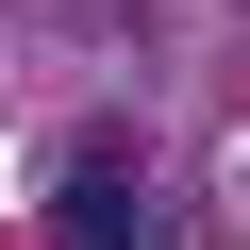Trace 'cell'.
<instances>
[{"label":"cell","instance_id":"1","mask_svg":"<svg viewBox=\"0 0 250 250\" xmlns=\"http://www.w3.org/2000/svg\"><path fill=\"white\" fill-rule=\"evenodd\" d=\"M50 250H150L134 134H83V150H67V184H50Z\"/></svg>","mask_w":250,"mask_h":250}]
</instances>
